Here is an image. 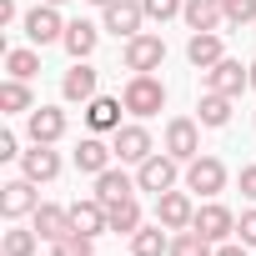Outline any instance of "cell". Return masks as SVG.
<instances>
[{
  "mask_svg": "<svg viewBox=\"0 0 256 256\" xmlns=\"http://www.w3.org/2000/svg\"><path fill=\"white\" fill-rule=\"evenodd\" d=\"M6 70H10L16 80H30V76L40 70V56H36V50H6Z\"/></svg>",
  "mask_w": 256,
  "mask_h": 256,
  "instance_id": "30",
  "label": "cell"
},
{
  "mask_svg": "<svg viewBox=\"0 0 256 256\" xmlns=\"http://www.w3.org/2000/svg\"><path fill=\"white\" fill-rule=\"evenodd\" d=\"M251 90H256V60H251Z\"/></svg>",
  "mask_w": 256,
  "mask_h": 256,
  "instance_id": "40",
  "label": "cell"
},
{
  "mask_svg": "<svg viewBox=\"0 0 256 256\" xmlns=\"http://www.w3.org/2000/svg\"><path fill=\"white\" fill-rule=\"evenodd\" d=\"M221 56H226V46H221V30H191V40H186V60H191L196 70H211Z\"/></svg>",
  "mask_w": 256,
  "mask_h": 256,
  "instance_id": "16",
  "label": "cell"
},
{
  "mask_svg": "<svg viewBox=\"0 0 256 256\" xmlns=\"http://www.w3.org/2000/svg\"><path fill=\"white\" fill-rule=\"evenodd\" d=\"M120 60H126V70H161V60H166V40L151 36V30H141V36L126 40Z\"/></svg>",
  "mask_w": 256,
  "mask_h": 256,
  "instance_id": "9",
  "label": "cell"
},
{
  "mask_svg": "<svg viewBox=\"0 0 256 256\" xmlns=\"http://www.w3.org/2000/svg\"><path fill=\"white\" fill-rule=\"evenodd\" d=\"M106 211H110V231H116V236H136V231L146 226V221H141V206H136V196H126V201H110Z\"/></svg>",
  "mask_w": 256,
  "mask_h": 256,
  "instance_id": "25",
  "label": "cell"
},
{
  "mask_svg": "<svg viewBox=\"0 0 256 256\" xmlns=\"http://www.w3.org/2000/svg\"><path fill=\"white\" fill-rule=\"evenodd\" d=\"M90 6H100V10H106V6H116V0H90Z\"/></svg>",
  "mask_w": 256,
  "mask_h": 256,
  "instance_id": "39",
  "label": "cell"
},
{
  "mask_svg": "<svg viewBox=\"0 0 256 256\" xmlns=\"http://www.w3.org/2000/svg\"><path fill=\"white\" fill-rule=\"evenodd\" d=\"M120 100H126V110H131L136 120H151V116L166 110V86H161L156 70H131V80H126Z\"/></svg>",
  "mask_w": 256,
  "mask_h": 256,
  "instance_id": "1",
  "label": "cell"
},
{
  "mask_svg": "<svg viewBox=\"0 0 256 256\" xmlns=\"http://www.w3.org/2000/svg\"><path fill=\"white\" fill-rule=\"evenodd\" d=\"M96 40H100V30H96L90 20H70V26H66V36H60V46L70 50V60H90Z\"/></svg>",
  "mask_w": 256,
  "mask_h": 256,
  "instance_id": "22",
  "label": "cell"
},
{
  "mask_svg": "<svg viewBox=\"0 0 256 256\" xmlns=\"http://www.w3.org/2000/svg\"><path fill=\"white\" fill-rule=\"evenodd\" d=\"M216 256H251V251H246V241H236V236H231V241H221V246H216Z\"/></svg>",
  "mask_w": 256,
  "mask_h": 256,
  "instance_id": "36",
  "label": "cell"
},
{
  "mask_svg": "<svg viewBox=\"0 0 256 256\" xmlns=\"http://www.w3.org/2000/svg\"><path fill=\"white\" fill-rule=\"evenodd\" d=\"M26 136H30V146H56L66 136V110L60 106H36L26 116Z\"/></svg>",
  "mask_w": 256,
  "mask_h": 256,
  "instance_id": "11",
  "label": "cell"
},
{
  "mask_svg": "<svg viewBox=\"0 0 256 256\" xmlns=\"http://www.w3.org/2000/svg\"><path fill=\"white\" fill-rule=\"evenodd\" d=\"M171 256H216V241H206L201 231H176L171 236Z\"/></svg>",
  "mask_w": 256,
  "mask_h": 256,
  "instance_id": "28",
  "label": "cell"
},
{
  "mask_svg": "<svg viewBox=\"0 0 256 256\" xmlns=\"http://www.w3.org/2000/svg\"><path fill=\"white\" fill-rule=\"evenodd\" d=\"M131 256H171L166 226H161V221H156V226H141V231L131 236Z\"/></svg>",
  "mask_w": 256,
  "mask_h": 256,
  "instance_id": "24",
  "label": "cell"
},
{
  "mask_svg": "<svg viewBox=\"0 0 256 256\" xmlns=\"http://www.w3.org/2000/svg\"><path fill=\"white\" fill-rule=\"evenodd\" d=\"M196 110H201V126H211V131H221V126L231 120V96H221V90H206Z\"/></svg>",
  "mask_w": 256,
  "mask_h": 256,
  "instance_id": "26",
  "label": "cell"
},
{
  "mask_svg": "<svg viewBox=\"0 0 256 256\" xmlns=\"http://www.w3.org/2000/svg\"><path fill=\"white\" fill-rule=\"evenodd\" d=\"M26 36H30V46H56L60 36H66V20H60V6H46V0H40V6L36 10H26Z\"/></svg>",
  "mask_w": 256,
  "mask_h": 256,
  "instance_id": "10",
  "label": "cell"
},
{
  "mask_svg": "<svg viewBox=\"0 0 256 256\" xmlns=\"http://www.w3.org/2000/svg\"><path fill=\"white\" fill-rule=\"evenodd\" d=\"M186 191L216 201V196L226 191V166H221L216 156H196V161H186Z\"/></svg>",
  "mask_w": 256,
  "mask_h": 256,
  "instance_id": "4",
  "label": "cell"
},
{
  "mask_svg": "<svg viewBox=\"0 0 256 256\" xmlns=\"http://www.w3.org/2000/svg\"><path fill=\"white\" fill-rule=\"evenodd\" d=\"M141 186H136V176H126L120 166H106L100 176H96V196L110 206V201H126V196H136Z\"/></svg>",
  "mask_w": 256,
  "mask_h": 256,
  "instance_id": "21",
  "label": "cell"
},
{
  "mask_svg": "<svg viewBox=\"0 0 256 256\" xmlns=\"http://www.w3.org/2000/svg\"><path fill=\"white\" fill-rule=\"evenodd\" d=\"M141 6H146V20H176L181 10H186V0H141Z\"/></svg>",
  "mask_w": 256,
  "mask_h": 256,
  "instance_id": "32",
  "label": "cell"
},
{
  "mask_svg": "<svg viewBox=\"0 0 256 256\" xmlns=\"http://www.w3.org/2000/svg\"><path fill=\"white\" fill-rule=\"evenodd\" d=\"M90 241H96V236H86V231H70V236L50 241V256H90Z\"/></svg>",
  "mask_w": 256,
  "mask_h": 256,
  "instance_id": "31",
  "label": "cell"
},
{
  "mask_svg": "<svg viewBox=\"0 0 256 256\" xmlns=\"http://www.w3.org/2000/svg\"><path fill=\"white\" fill-rule=\"evenodd\" d=\"M36 246H40V231L30 226V231H6V241H0V256H36Z\"/></svg>",
  "mask_w": 256,
  "mask_h": 256,
  "instance_id": "29",
  "label": "cell"
},
{
  "mask_svg": "<svg viewBox=\"0 0 256 256\" xmlns=\"http://www.w3.org/2000/svg\"><path fill=\"white\" fill-rule=\"evenodd\" d=\"M110 161H116V146H110V141H100L96 131L76 146V171H86V176H100Z\"/></svg>",
  "mask_w": 256,
  "mask_h": 256,
  "instance_id": "17",
  "label": "cell"
},
{
  "mask_svg": "<svg viewBox=\"0 0 256 256\" xmlns=\"http://www.w3.org/2000/svg\"><path fill=\"white\" fill-rule=\"evenodd\" d=\"M191 231H201L206 241H231L236 236V211L231 206H221V201H206V206H196V221H191Z\"/></svg>",
  "mask_w": 256,
  "mask_h": 256,
  "instance_id": "8",
  "label": "cell"
},
{
  "mask_svg": "<svg viewBox=\"0 0 256 256\" xmlns=\"http://www.w3.org/2000/svg\"><path fill=\"white\" fill-rule=\"evenodd\" d=\"M226 26H251L256 20V0H226Z\"/></svg>",
  "mask_w": 256,
  "mask_h": 256,
  "instance_id": "33",
  "label": "cell"
},
{
  "mask_svg": "<svg viewBox=\"0 0 256 256\" xmlns=\"http://www.w3.org/2000/svg\"><path fill=\"white\" fill-rule=\"evenodd\" d=\"M201 80H206V90H221V96H241L246 86H251V66H241V60H231V56H221L211 70H201Z\"/></svg>",
  "mask_w": 256,
  "mask_h": 256,
  "instance_id": "6",
  "label": "cell"
},
{
  "mask_svg": "<svg viewBox=\"0 0 256 256\" xmlns=\"http://www.w3.org/2000/svg\"><path fill=\"white\" fill-rule=\"evenodd\" d=\"M176 181H181V161H176L171 151H151V156L136 166V186H141V191H151V196L171 191Z\"/></svg>",
  "mask_w": 256,
  "mask_h": 256,
  "instance_id": "2",
  "label": "cell"
},
{
  "mask_svg": "<svg viewBox=\"0 0 256 256\" xmlns=\"http://www.w3.org/2000/svg\"><path fill=\"white\" fill-rule=\"evenodd\" d=\"M110 146H116V161H120V166H141V161L156 151V141H151V131H146L141 120L120 126V131L110 136Z\"/></svg>",
  "mask_w": 256,
  "mask_h": 256,
  "instance_id": "5",
  "label": "cell"
},
{
  "mask_svg": "<svg viewBox=\"0 0 256 256\" xmlns=\"http://www.w3.org/2000/svg\"><path fill=\"white\" fill-rule=\"evenodd\" d=\"M20 151H16V136L10 131H0V161H16Z\"/></svg>",
  "mask_w": 256,
  "mask_h": 256,
  "instance_id": "37",
  "label": "cell"
},
{
  "mask_svg": "<svg viewBox=\"0 0 256 256\" xmlns=\"http://www.w3.org/2000/svg\"><path fill=\"white\" fill-rule=\"evenodd\" d=\"M96 86H100V70H90L86 60H76V66L66 70V80H60V96L86 106V100H96Z\"/></svg>",
  "mask_w": 256,
  "mask_h": 256,
  "instance_id": "18",
  "label": "cell"
},
{
  "mask_svg": "<svg viewBox=\"0 0 256 256\" xmlns=\"http://www.w3.org/2000/svg\"><path fill=\"white\" fill-rule=\"evenodd\" d=\"M30 221H36L40 241H60V236L76 231V226H70V206H56V201H40V206L30 211Z\"/></svg>",
  "mask_w": 256,
  "mask_h": 256,
  "instance_id": "15",
  "label": "cell"
},
{
  "mask_svg": "<svg viewBox=\"0 0 256 256\" xmlns=\"http://www.w3.org/2000/svg\"><path fill=\"white\" fill-rule=\"evenodd\" d=\"M70 226H76V231H86V236H100V231H110V211H106V201H100V196H90V201H76V206H70Z\"/></svg>",
  "mask_w": 256,
  "mask_h": 256,
  "instance_id": "20",
  "label": "cell"
},
{
  "mask_svg": "<svg viewBox=\"0 0 256 256\" xmlns=\"http://www.w3.org/2000/svg\"><path fill=\"white\" fill-rule=\"evenodd\" d=\"M216 6H226V0H216Z\"/></svg>",
  "mask_w": 256,
  "mask_h": 256,
  "instance_id": "42",
  "label": "cell"
},
{
  "mask_svg": "<svg viewBox=\"0 0 256 256\" xmlns=\"http://www.w3.org/2000/svg\"><path fill=\"white\" fill-rule=\"evenodd\" d=\"M0 110H6V116H16V110H36V100H30V86L10 76L6 86H0Z\"/></svg>",
  "mask_w": 256,
  "mask_h": 256,
  "instance_id": "27",
  "label": "cell"
},
{
  "mask_svg": "<svg viewBox=\"0 0 256 256\" xmlns=\"http://www.w3.org/2000/svg\"><path fill=\"white\" fill-rule=\"evenodd\" d=\"M20 176H30L36 186H46V181H56V176H60V156H56L50 146L20 151Z\"/></svg>",
  "mask_w": 256,
  "mask_h": 256,
  "instance_id": "19",
  "label": "cell"
},
{
  "mask_svg": "<svg viewBox=\"0 0 256 256\" xmlns=\"http://www.w3.org/2000/svg\"><path fill=\"white\" fill-rule=\"evenodd\" d=\"M181 20H186L191 30H221V26H226V10L216 6V0H186Z\"/></svg>",
  "mask_w": 256,
  "mask_h": 256,
  "instance_id": "23",
  "label": "cell"
},
{
  "mask_svg": "<svg viewBox=\"0 0 256 256\" xmlns=\"http://www.w3.org/2000/svg\"><path fill=\"white\" fill-rule=\"evenodd\" d=\"M46 6H66V0H46Z\"/></svg>",
  "mask_w": 256,
  "mask_h": 256,
  "instance_id": "41",
  "label": "cell"
},
{
  "mask_svg": "<svg viewBox=\"0 0 256 256\" xmlns=\"http://www.w3.org/2000/svg\"><path fill=\"white\" fill-rule=\"evenodd\" d=\"M236 181H241V196H246V201H256V161H251V166H241V176H236Z\"/></svg>",
  "mask_w": 256,
  "mask_h": 256,
  "instance_id": "35",
  "label": "cell"
},
{
  "mask_svg": "<svg viewBox=\"0 0 256 256\" xmlns=\"http://www.w3.org/2000/svg\"><path fill=\"white\" fill-rule=\"evenodd\" d=\"M236 241H246V246H256V206L236 216Z\"/></svg>",
  "mask_w": 256,
  "mask_h": 256,
  "instance_id": "34",
  "label": "cell"
},
{
  "mask_svg": "<svg viewBox=\"0 0 256 256\" xmlns=\"http://www.w3.org/2000/svg\"><path fill=\"white\" fill-rule=\"evenodd\" d=\"M120 110H126V100L96 96V100H86V126H90L96 136H116V131H120Z\"/></svg>",
  "mask_w": 256,
  "mask_h": 256,
  "instance_id": "14",
  "label": "cell"
},
{
  "mask_svg": "<svg viewBox=\"0 0 256 256\" xmlns=\"http://www.w3.org/2000/svg\"><path fill=\"white\" fill-rule=\"evenodd\" d=\"M156 221L166 226V231H191V221H196V201H191V191H161L156 196Z\"/></svg>",
  "mask_w": 256,
  "mask_h": 256,
  "instance_id": "7",
  "label": "cell"
},
{
  "mask_svg": "<svg viewBox=\"0 0 256 256\" xmlns=\"http://www.w3.org/2000/svg\"><path fill=\"white\" fill-rule=\"evenodd\" d=\"M161 151H171L181 166L196 161V156H201V120H191V116H171V120H166V141H161Z\"/></svg>",
  "mask_w": 256,
  "mask_h": 256,
  "instance_id": "3",
  "label": "cell"
},
{
  "mask_svg": "<svg viewBox=\"0 0 256 256\" xmlns=\"http://www.w3.org/2000/svg\"><path fill=\"white\" fill-rule=\"evenodd\" d=\"M141 26H146V6L141 0H116V6H106V30L110 36L131 40V36H141Z\"/></svg>",
  "mask_w": 256,
  "mask_h": 256,
  "instance_id": "13",
  "label": "cell"
},
{
  "mask_svg": "<svg viewBox=\"0 0 256 256\" xmlns=\"http://www.w3.org/2000/svg\"><path fill=\"white\" fill-rule=\"evenodd\" d=\"M16 16H20V10H16V0H0V26H10Z\"/></svg>",
  "mask_w": 256,
  "mask_h": 256,
  "instance_id": "38",
  "label": "cell"
},
{
  "mask_svg": "<svg viewBox=\"0 0 256 256\" xmlns=\"http://www.w3.org/2000/svg\"><path fill=\"white\" fill-rule=\"evenodd\" d=\"M36 206H40V191H36V181H30V176L0 186V211H6V221H20V216H30Z\"/></svg>",
  "mask_w": 256,
  "mask_h": 256,
  "instance_id": "12",
  "label": "cell"
}]
</instances>
